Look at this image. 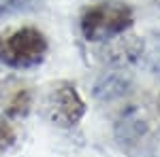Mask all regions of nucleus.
I'll return each mask as SVG.
<instances>
[{
	"label": "nucleus",
	"mask_w": 160,
	"mask_h": 157,
	"mask_svg": "<svg viewBox=\"0 0 160 157\" xmlns=\"http://www.w3.org/2000/svg\"><path fill=\"white\" fill-rule=\"evenodd\" d=\"M132 9L124 2H98L81 15V34L90 43H105L132 25Z\"/></svg>",
	"instance_id": "f257e3e1"
},
{
	"label": "nucleus",
	"mask_w": 160,
	"mask_h": 157,
	"mask_svg": "<svg viewBox=\"0 0 160 157\" xmlns=\"http://www.w3.org/2000/svg\"><path fill=\"white\" fill-rule=\"evenodd\" d=\"M41 115L58 127H73L86 115V102L68 81H58L45 89L38 102Z\"/></svg>",
	"instance_id": "f03ea898"
},
{
	"label": "nucleus",
	"mask_w": 160,
	"mask_h": 157,
	"mask_svg": "<svg viewBox=\"0 0 160 157\" xmlns=\"http://www.w3.org/2000/svg\"><path fill=\"white\" fill-rule=\"evenodd\" d=\"M45 53L47 40L37 28H19L0 38V62L17 70L38 66Z\"/></svg>",
	"instance_id": "7ed1b4c3"
},
{
	"label": "nucleus",
	"mask_w": 160,
	"mask_h": 157,
	"mask_svg": "<svg viewBox=\"0 0 160 157\" xmlns=\"http://www.w3.org/2000/svg\"><path fill=\"white\" fill-rule=\"evenodd\" d=\"M100 55H102L105 64H109L111 68H128L143 55V40L135 34L124 32L120 36L105 40Z\"/></svg>",
	"instance_id": "20e7f679"
},
{
	"label": "nucleus",
	"mask_w": 160,
	"mask_h": 157,
	"mask_svg": "<svg viewBox=\"0 0 160 157\" xmlns=\"http://www.w3.org/2000/svg\"><path fill=\"white\" fill-rule=\"evenodd\" d=\"M130 85H132V79L126 72V68H113L98 76L92 94L98 102H113V100H120L126 96Z\"/></svg>",
	"instance_id": "39448f33"
},
{
	"label": "nucleus",
	"mask_w": 160,
	"mask_h": 157,
	"mask_svg": "<svg viewBox=\"0 0 160 157\" xmlns=\"http://www.w3.org/2000/svg\"><path fill=\"white\" fill-rule=\"evenodd\" d=\"M149 130V119L145 110L139 106H130L120 115V119L115 123V138L120 142H137L141 140Z\"/></svg>",
	"instance_id": "423d86ee"
},
{
	"label": "nucleus",
	"mask_w": 160,
	"mask_h": 157,
	"mask_svg": "<svg viewBox=\"0 0 160 157\" xmlns=\"http://www.w3.org/2000/svg\"><path fill=\"white\" fill-rule=\"evenodd\" d=\"M4 106V113H7V117H11V119H19V117H26L30 109H32V94L28 91V89H22V87H17L15 91H13V96L7 100V102H2Z\"/></svg>",
	"instance_id": "0eeeda50"
},
{
	"label": "nucleus",
	"mask_w": 160,
	"mask_h": 157,
	"mask_svg": "<svg viewBox=\"0 0 160 157\" xmlns=\"http://www.w3.org/2000/svg\"><path fill=\"white\" fill-rule=\"evenodd\" d=\"M15 142V130L4 117H0V151L9 149Z\"/></svg>",
	"instance_id": "6e6552de"
},
{
	"label": "nucleus",
	"mask_w": 160,
	"mask_h": 157,
	"mask_svg": "<svg viewBox=\"0 0 160 157\" xmlns=\"http://www.w3.org/2000/svg\"><path fill=\"white\" fill-rule=\"evenodd\" d=\"M154 2H156V7H158V9H160V0H154Z\"/></svg>",
	"instance_id": "1a4fd4ad"
},
{
	"label": "nucleus",
	"mask_w": 160,
	"mask_h": 157,
	"mask_svg": "<svg viewBox=\"0 0 160 157\" xmlns=\"http://www.w3.org/2000/svg\"><path fill=\"white\" fill-rule=\"evenodd\" d=\"M158 110H160V94H158Z\"/></svg>",
	"instance_id": "9d476101"
}]
</instances>
